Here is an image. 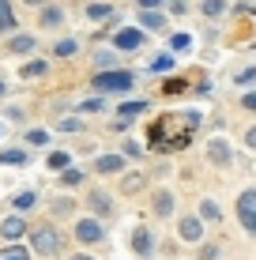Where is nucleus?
I'll use <instances>...</instances> for the list:
<instances>
[{
	"instance_id": "f257e3e1",
	"label": "nucleus",
	"mask_w": 256,
	"mask_h": 260,
	"mask_svg": "<svg viewBox=\"0 0 256 260\" xmlns=\"http://www.w3.org/2000/svg\"><path fill=\"white\" fill-rule=\"evenodd\" d=\"M136 83V79H132V72H98V76H94V87H98V91H128V87Z\"/></svg>"
},
{
	"instance_id": "f03ea898",
	"label": "nucleus",
	"mask_w": 256,
	"mask_h": 260,
	"mask_svg": "<svg viewBox=\"0 0 256 260\" xmlns=\"http://www.w3.org/2000/svg\"><path fill=\"white\" fill-rule=\"evenodd\" d=\"M237 219L249 234H256V189H245L237 196Z\"/></svg>"
},
{
	"instance_id": "7ed1b4c3",
	"label": "nucleus",
	"mask_w": 256,
	"mask_h": 260,
	"mask_svg": "<svg viewBox=\"0 0 256 260\" xmlns=\"http://www.w3.org/2000/svg\"><path fill=\"white\" fill-rule=\"evenodd\" d=\"M34 253H60L57 226H38V230H34Z\"/></svg>"
},
{
	"instance_id": "20e7f679",
	"label": "nucleus",
	"mask_w": 256,
	"mask_h": 260,
	"mask_svg": "<svg viewBox=\"0 0 256 260\" xmlns=\"http://www.w3.org/2000/svg\"><path fill=\"white\" fill-rule=\"evenodd\" d=\"M102 222H94V219H83V222H76V238L83 241V245H94V241H102Z\"/></svg>"
},
{
	"instance_id": "39448f33",
	"label": "nucleus",
	"mask_w": 256,
	"mask_h": 260,
	"mask_svg": "<svg viewBox=\"0 0 256 260\" xmlns=\"http://www.w3.org/2000/svg\"><path fill=\"white\" fill-rule=\"evenodd\" d=\"M207 158H211V162H215V166H226V162H230V143H226V140H211L207 143Z\"/></svg>"
},
{
	"instance_id": "423d86ee",
	"label": "nucleus",
	"mask_w": 256,
	"mask_h": 260,
	"mask_svg": "<svg viewBox=\"0 0 256 260\" xmlns=\"http://www.w3.org/2000/svg\"><path fill=\"white\" fill-rule=\"evenodd\" d=\"M132 249H136L139 256H147V253H151V249H155V234H151V230H147V226H139L136 234H132Z\"/></svg>"
},
{
	"instance_id": "0eeeda50",
	"label": "nucleus",
	"mask_w": 256,
	"mask_h": 260,
	"mask_svg": "<svg viewBox=\"0 0 256 260\" xmlns=\"http://www.w3.org/2000/svg\"><path fill=\"white\" fill-rule=\"evenodd\" d=\"M23 230H26V222L19 219V215H8L4 222H0V234H4L8 241H15V238H23Z\"/></svg>"
},
{
	"instance_id": "6e6552de",
	"label": "nucleus",
	"mask_w": 256,
	"mask_h": 260,
	"mask_svg": "<svg viewBox=\"0 0 256 260\" xmlns=\"http://www.w3.org/2000/svg\"><path fill=\"white\" fill-rule=\"evenodd\" d=\"M139 42H143V34H139V30H117L113 46H117V49H139Z\"/></svg>"
},
{
	"instance_id": "1a4fd4ad",
	"label": "nucleus",
	"mask_w": 256,
	"mask_h": 260,
	"mask_svg": "<svg viewBox=\"0 0 256 260\" xmlns=\"http://www.w3.org/2000/svg\"><path fill=\"white\" fill-rule=\"evenodd\" d=\"M181 238H185V241H200V238H204L200 219H181Z\"/></svg>"
},
{
	"instance_id": "9d476101",
	"label": "nucleus",
	"mask_w": 256,
	"mask_h": 260,
	"mask_svg": "<svg viewBox=\"0 0 256 260\" xmlns=\"http://www.w3.org/2000/svg\"><path fill=\"white\" fill-rule=\"evenodd\" d=\"M87 204H91L98 215H109V211H113V200H109L105 192H87Z\"/></svg>"
},
{
	"instance_id": "9b49d317",
	"label": "nucleus",
	"mask_w": 256,
	"mask_h": 260,
	"mask_svg": "<svg viewBox=\"0 0 256 260\" xmlns=\"http://www.w3.org/2000/svg\"><path fill=\"white\" fill-rule=\"evenodd\" d=\"M139 26H143V30H162L166 19H162L158 12H151V8H143V15H139Z\"/></svg>"
},
{
	"instance_id": "f8f14e48",
	"label": "nucleus",
	"mask_w": 256,
	"mask_h": 260,
	"mask_svg": "<svg viewBox=\"0 0 256 260\" xmlns=\"http://www.w3.org/2000/svg\"><path fill=\"white\" fill-rule=\"evenodd\" d=\"M4 30H15V12H12L8 0H0V34Z\"/></svg>"
},
{
	"instance_id": "ddd939ff",
	"label": "nucleus",
	"mask_w": 256,
	"mask_h": 260,
	"mask_svg": "<svg viewBox=\"0 0 256 260\" xmlns=\"http://www.w3.org/2000/svg\"><path fill=\"white\" fill-rule=\"evenodd\" d=\"M64 23V12H60V8H46V12H42V26H60Z\"/></svg>"
},
{
	"instance_id": "4468645a",
	"label": "nucleus",
	"mask_w": 256,
	"mask_h": 260,
	"mask_svg": "<svg viewBox=\"0 0 256 260\" xmlns=\"http://www.w3.org/2000/svg\"><path fill=\"white\" fill-rule=\"evenodd\" d=\"M125 162H121V155H102L98 158V174H113V170H121Z\"/></svg>"
},
{
	"instance_id": "2eb2a0df",
	"label": "nucleus",
	"mask_w": 256,
	"mask_h": 260,
	"mask_svg": "<svg viewBox=\"0 0 256 260\" xmlns=\"http://www.w3.org/2000/svg\"><path fill=\"white\" fill-rule=\"evenodd\" d=\"M143 185H147L143 174H128L125 181H121V192H136V189H143Z\"/></svg>"
},
{
	"instance_id": "dca6fc26",
	"label": "nucleus",
	"mask_w": 256,
	"mask_h": 260,
	"mask_svg": "<svg viewBox=\"0 0 256 260\" xmlns=\"http://www.w3.org/2000/svg\"><path fill=\"white\" fill-rule=\"evenodd\" d=\"M34 46H38V42H34L30 34H15V38H12V49H15V53H30Z\"/></svg>"
},
{
	"instance_id": "f3484780",
	"label": "nucleus",
	"mask_w": 256,
	"mask_h": 260,
	"mask_svg": "<svg viewBox=\"0 0 256 260\" xmlns=\"http://www.w3.org/2000/svg\"><path fill=\"white\" fill-rule=\"evenodd\" d=\"M155 211L158 215H170L173 211V196L170 192H155Z\"/></svg>"
},
{
	"instance_id": "a211bd4d",
	"label": "nucleus",
	"mask_w": 256,
	"mask_h": 260,
	"mask_svg": "<svg viewBox=\"0 0 256 260\" xmlns=\"http://www.w3.org/2000/svg\"><path fill=\"white\" fill-rule=\"evenodd\" d=\"M87 15H91L94 23H102V19H109V15H113V8L109 4H91V8H87Z\"/></svg>"
},
{
	"instance_id": "6ab92c4d",
	"label": "nucleus",
	"mask_w": 256,
	"mask_h": 260,
	"mask_svg": "<svg viewBox=\"0 0 256 260\" xmlns=\"http://www.w3.org/2000/svg\"><path fill=\"white\" fill-rule=\"evenodd\" d=\"M0 162H4V166H23L26 155H23V151H0Z\"/></svg>"
},
{
	"instance_id": "aec40b11",
	"label": "nucleus",
	"mask_w": 256,
	"mask_h": 260,
	"mask_svg": "<svg viewBox=\"0 0 256 260\" xmlns=\"http://www.w3.org/2000/svg\"><path fill=\"white\" fill-rule=\"evenodd\" d=\"M223 12H226V0H204V15H211V19H218Z\"/></svg>"
},
{
	"instance_id": "412c9836",
	"label": "nucleus",
	"mask_w": 256,
	"mask_h": 260,
	"mask_svg": "<svg viewBox=\"0 0 256 260\" xmlns=\"http://www.w3.org/2000/svg\"><path fill=\"white\" fill-rule=\"evenodd\" d=\"M143 110H147V102H125V106H121V121L136 117V113H143Z\"/></svg>"
},
{
	"instance_id": "4be33fe9",
	"label": "nucleus",
	"mask_w": 256,
	"mask_h": 260,
	"mask_svg": "<svg viewBox=\"0 0 256 260\" xmlns=\"http://www.w3.org/2000/svg\"><path fill=\"white\" fill-rule=\"evenodd\" d=\"M46 162H49V170H64L68 162H72V158H68V151H53V155L46 158Z\"/></svg>"
},
{
	"instance_id": "5701e85b",
	"label": "nucleus",
	"mask_w": 256,
	"mask_h": 260,
	"mask_svg": "<svg viewBox=\"0 0 256 260\" xmlns=\"http://www.w3.org/2000/svg\"><path fill=\"white\" fill-rule=\"evenodd\" d=\"M189 46H192V34H173V38H170V49L173 53H185Z\"/></svg>"
},
{
	"instance_id": "b1692460",
	"label": "nucleus",
	"mask_w": 256,
	"mask_h": 260,
	"mask_svg": "<svg viewBox=\"0 0 256 260\" xmlns=\"http://www.w3.org/2000/svg\"><path fill=\"white\" fill-rule=\"evenodd\" d=\"M200 215H204V219H211V222H218V215H223V211H218V204L204 200V204H200Z\"/></svg>"
},
{
	"instance_id": "393cba45",
	"label": "nucleus",
	"mask_w": 256,
	"mask_h": 260,
	"mask_svg": "<svg viewBox=\"0 0 256 260\" xmlns=\"http://www.w3.org/2000/svg\"><path fill=\"white\" fill-rule=\"evenodd\" d=\"M0 260H30V256H26V249H19V245H8L4 253H0Z\"/></svg>"
},
{
	"instance_id": "a878e982",
	"label": "nucleus",
	"mask_w": 256,
	"mask_h": 260,
	"mask_svg": "<svg viewBox=\"0 0 256 260\" xmlns=\"http://www.w3.org/2000/svg\"><path fill=\"white\" fill-rule=\"evenodd\" d=\"M26 140H30L34 147H42V143L49 140V132H46V128H30V132H26Z\"/></svg>"
},
{
	"instance_id": "bb28decb",
	"label": "nucleus",
	"mask_w": 256,
	"mask_h": 260,
	"mask_svg": "<svg viewBox=\"0 0 256 260\" xmlns=\"http://www.w3.org/2000/svg\"><path fill=\"white\" fill-rule=\"evenodd\" d=\"M256 83V68H245V72H237V87H252Z\"/></svg>"
},
{
	"instance_id": "cd10ccee",
	"label": "nucleus",
	"mask_w": 256,
	"mask_h": 260,
	"mask_svg": "<svg viewBox=\"0 0 256 260\" xmlns=\"http://www.w3.org/2000/svg\"><path fill=\"white\" fill-rule=\"evenodd\" d=\"M34 200H38V196H34V192H19V196H15V208H34Z\"/></svg>"
},
{
	"instance_id": "c85d7f7f",
	"label": "nucleus",
	"mask_w": 256,
	"mask_h": 260,
	"mask_svg": "<svg viewBox=\"0 0 256 260\" xmlns=\"http://www.w3.org/2000/svg\"><path fill=\"white\" fill-rule=\"evenodd\" d=\"M46 72V60H30V64H23V76H42Z\"/></svg>"
},
{
	"instance_id": "c756f323",
	"label": "nucleus",
	"mask_w": 256,
	"mask_h": 260,
	"mask_svg": "<svg viewBox=\"0 0 256 260\" xmlns=\"http://www.w3.org/2000/svg\"><path fill=\"white\" fill-rule=\"evenodd\" d=\"M79 110H83V113H98L102 102H98V98H87V102H79Z\"/></svg>"
},
{
	"instance_id": "7c9ffc66",
	"label": "nucleus",
	"mask_w": 256,
	"mask_h": 260,
	"mask_svg": "<svg viewBox=\"0 0 256 260\" xmlns=\"http://www.w3.org/2000/svg\"><path fill=\"white\" fill-rule=\"evenodd\" d=\"M72 53H76V42H72V38H68V42H60V46H57V57H72Z\"/></svg>"
},
{
	"instance_id": "2f4dec72",
	"label": "nucleus",
	"mask_w": 256,
	"mask_h": 260,
	"mask_svg": "<svg viewBox=\"0 0 256 260\" xmlns=\"http://www.w3.org/2000/svg\"><path fill=\"white\" fill-rule=\"evenodd\" d=\"M79 181H83V174H79V170H64V185H68V189L79 185Z\"/></svg>"
},
{
	"instance_id": "473e14b6",
	"label": "nucleus",
	"mask_w": 256,
	"mask_h": 260,
	"mask_svg": "<svg viewBox=\"0 0 256 260\" xmlns=\"http://www.w3.org/2000/svg\"><path fill=\"white\" fill-rule=\"evenodd\" d=\"M57 128H60V132H83V124H79V121H72V117H68V121H60V124H57Z\"/></svg>"
},
{
	"instance_id": "72a5a7b5",
	"label": "nucleus",
	"mask_w": 256,
	"mask_h": 260,
	"mask_svg": "<svg viewBox=\"0 0 256 260\" xmlns=\"http://www.w3.org/2000/svg\"><path fill=\"white\" fill-rule=\"evenodd\" d=\"M53 211H57V215H72V200H57V204H53Z\"/></svg>"
},
{
	"instance_id": "f704fd0d",
	"label": "nucleus",
	"mask_w": 256,
	"mask_h": 260,
	"mask_svg": "<svg viewBox=\"0 0 256 260\" xmlns=\"http://www.w3.org/2000/svg\"><path fill=\"white\" fill-rule=\"evenodd\" d=\"M218 256V245H204L200 249V260H215Z\"/></svg>"
},
{
	"instance_id": "c9c22d12",
	"label": "nucleus",
	"mask_w": 256,
	"mask_h": 260,
	"mask_svg": "<svg viewBox=\"0 0 256 260\" xmlns=\"http://www.w3.org/2000/svg\"><path fill=\"white\" fill-rule=\"evenodd\" d=\"M170 68V57H155V72H166Z\"/></svg>"
},
{
	"instance_id": "e433bc0d",
	"label": "nucleus",
	"mask_w": 256,
	"mask_h": 260,
	"mask_svg": "<svg viewBox=\"0 0 256 260\" xmlns=\"http://www.w3.org/2000/svg\"><path fill=\"white\" fill-rule=\"evenodd\" d=\"M241 102H245V110H256V91H249V94L241 98Z\"/></svg>"
},
{
	"instance_id": "4c0bfd02",
	"label": "nucleus",
	"mask_w": 256,
	"mask_h": 260,
	"mask_svg": "<svg viewBox=\"0 0 256 260\" xmlns=\"http://www.w3.org/2000/svg\"><path fill=\"white\" fill-rule=\"evenodd\" d=\"M245 143H249V147H256V124L249 128V136H245Z\"/></svg>"
},
{
	"instance_id": "58836bf2",
	"label": "nucleus",
	"mask_w": 256,
	"mask_h": 260,
	"mask_svg": "<svg viewBox=\"0 0 256 260\" xmlns=\"http://www.w3.org/2000/svg\"><path fill=\"white\" fill-rule=\"evenodd\" d=\"M162 0H139V8H158Z\"/></svg>"
},
{
	"instance_id": "ea45409f",
	"label": "nucleus",
	"mask_w": 256,
	"mask_h": 260,
	"mask_svg": "<svg viewBox=\"0 0 256 260\" xmlns=\"http://www.w3.org/2000/svg\"><path fill=\"white\" fill-rule=\"evenodd\" d=\"M72 260H91V256H87V253H79V256H72Z\"/></svg>"
},
{
	"instance_id": "a19ab883",
	"label": "nucleus",
	"mask_w": 256,
	"mask_h": 260,
	"mask_svg": "<svg viewBox=\"0 0 256 260\" xmlns=\"http://www.w3.org/2000/svg\"><path fill=\"white\" fill-rule=\"evenodd\" d=\"M26 4H42V0H26Z\"/></svg>"
},
{
	"instance_id": "79ce46f5",
	"label": "nucleus",
	"mask_w": 256,
	"mask_h": 260,
	"mask_svg": "<svg viewBox=\"0 0 256 260\" xmlns=\"http://www.w3.org/2000/svg\"><path fill=\"white\" fill-rule=\"evenodd\" d=\"M0 94H4V83H0Z\"/></svg>"
}]
</instances>
